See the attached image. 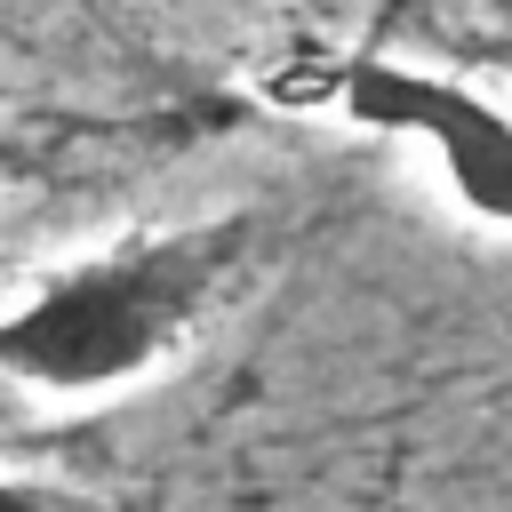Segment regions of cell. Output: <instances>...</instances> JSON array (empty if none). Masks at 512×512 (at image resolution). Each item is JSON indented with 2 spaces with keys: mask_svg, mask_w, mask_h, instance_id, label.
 <instances>
[{
  "mask_svg": "<svg viewBox=\"0 0 512 512\" xmlns=\"http://www.w3.org/2000/svg\"><path fill=\"white\" fill-rule=\"evenodd\" d=\"M336 104L368 128L424 136L448 192L472 216L512 224V112H496L488 96H472L440 72H416V64H352L336 80Z\"/></svg>",
  "mask_w": 512,
  "mask_h": 512,
  "instance_id": "obj_2",
  "label": "cell"
},
{
  "mask_svg": "<svg viewBox=\"0 0 512 512\" xmlns=\"http://www.w3.org/2000/svg\"><path fill=\"white\" fill-rule=\"evenodd\" d=\"M248 248L256 224L216 216L56 272L32 304L0 320V376L40 392H104L144 376L160 352H176L200 328V312L216 304V288H232Z\"/></svg>",
  "mask_w": 512,
  "mask_h": 512,
  "instance_id": "obj_1",
  "label": "cell"
}]
</instances>
